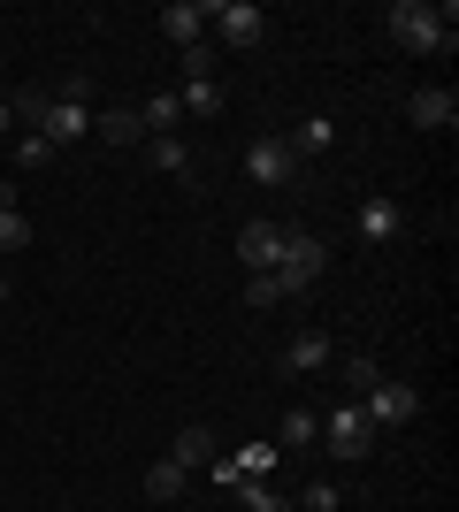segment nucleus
<instances>
[{"mask_svg": "<svg viewBox=\"0 0 459 512\" xmlns=\"http://www.w3.org/2000/svg\"><path fill=\"white\" fill-rule=\"evenodd\" d=\"M459 8H429V0H391L383 8V39L406 46V54H452L459 46Z\"/></svg>", "mask_w": 459, "mask_h": 512, "instance_id": "nucleus-1", "label": "nucleus"}, {"mask_svg": "<svg viewBox=\"0 0 459 512\" xmlns=\"http://www.w3.org/2000/svg\"><path fill=\"white\" fill-rule=\"evenodd\" d=\"M329 268V237L299 230V222H284V260H276V283H284V299H299V291H314Z\"/></svg>", "mask_w": 459, "mask_h": 512, "instance_id": "nucleus-2", "label": "nucleus"}, {"mask_svg": "<svg viewBox=\"0 0 459 512\" xmlns=\"http://www.w3.org/2000/svg\"><path fill=\"white\" fill-rule=\"evenodd\" d=\"M39 138H46V146H85V138H92V107H85V77H77V85H62V92H46Z\"/></svg>", "mask_w": 459, "mask_h": 512, "instance_id": "nucleus-3", "label": "nucleus"}, {"mask_svg": "<svg viewBox=\"0 0 459 512\" xmlns=\"http://www.w3.org/2000/svg\"><path fill=\"white\" fill-rule=\"evenodd\" d=\"M207 31H215L222 46H238V54H253V46L268 39V16L253 8V0H207Z\"/></svg>", "mask_w": 459, "mask_h": 512, "instance_id": "nucleus-4", "label": "nucleus"}, {"mask_svg": "<svg viewBox=\"0 0 459 512\" xmlns=\"http://www.w3.org/2000/svg\"><path fill=\"white\" fill-rule=\"evenodd\" d=\"M352 406L368 413L375 436H383V428H414V421H421V390H414V383H375V390H360Z\"/></svg>", "mask_w": 459, "mask_h": 512, "instance_id": "nucleus-5", "label": "nucleus"}, {"mask_svg": "<svg viewBox=\"0 0 459 512\" xmlns=\"http://www.w3.org/2000/svg\"><path fill=\"white\" fill-rule=\"evenodd\" d=\"M322 444L337 451V459H375V444H383V436H375V421L360 406H329L322 413Z\"/></svg>", "mask_w": 459, "mask_h": 512, "instance_id": "nucleus-6", "label": "nucleus"}, {"mask_svg": "<svg viewBox=\"0 0 459 512\" xmlns=\"http://www.w3.org/2000/svg\"><path fill=\"white\" fill-rule=\"evenodd\" d=\"M245 176H253V184H268V192H284L291 176H299V161H291L284 138H253V146H245Z\"/></svg>", "mask_w": 459, "mask_h": 512, "instance_id": "nucleus-7", "label": "nucleus"}, {"mask_svg": "<svg viewBox=\"0 0 459 512\" xmlns=\"http://www.w3.org/2000/svg\"><path fill=\"white\" fill-rule=\"evenodd\" d=\"M329 360H337V352H329V329H299V337L284 344V360H276V375H284V383H299V375H322Z\"/></svg>", "mask_w": 459, "mask_h": 512, "instance_id": "nucleus-8", "label": "nucleus"}, {"mask_svg": "<svg viewBox=\"0 0 459 512\" xmlns=\"http://www.w3.org/2000/svg\"><path fill=\"white\" fill-rule=\"evenodd\" d=\"M238 260L253 276H276V260H284V222H245L238 230Z\"/></svg>", "mask_w": 459, "mask_h": 512, "instance_id": "nucleus-9", "label": "nucleus"}, {"mask_svg": "<svg viewBox=\"0 0 459 512\" xmlns=\"http://www.w3.org/2000/svg\"><path fill=\"white\" fill-rule=\"evenodd\" d=\"M153 23H161V39H169L176 54H184V46H207V0H169Z\"/></svg>", "mask_w": 459, "mask_h": 512, "instance_id": "nucleus-10", "label": "nucleus"}, {"mask_svg": "<svg viewBox=\"0 0 459 512\" xmlns=\"http://www.w3.org/2000/svg\"><path fill=\"white\" fill-rule=\"evenodd\" d=\"M406 115H414V130H459V92L421 85V92H406Z\"/></svg>", "mask_w": 459, "mask_h": 512, "instance_id": "nucleus-11", "label": "nucleus"}, {"mask_svg": "<svg viewBox=\"0 0 459 512\" xmlns=\"http://www.w3.org/2000/svg\"><path fill=\"white\" fill-rule=\"evenodd\" d=\"M169 459H176V467H184V474H199V467H207V459H222V444H215V428H207V421H192V428H176V444H169Z\"/></svg>", "mask_w": 459, "mask_h": 512, "instance_id": "nucleus-12", "label": "nucleus"}, {"mask_svg": "<svg viewBox=\"0 0 459 512\" xmlns=\"http://www.w3.org/2000/svg\"><path fill=\"white\" fill-rule=\"evenodd\" d=\"M284 146H291V161H322V153L337 146V123H329V115H306V123L284 130Z\"/></svg>", "mask_w": 459, "mask_h": 512, "instance_id": "nucleus-13", "label": "nucleus"}, {"mask_svg": "<svg viewBox=\"0 0 459 512\" xmlns=\"http://www.w3.org/2000/svg\"><path fill=\"white\" fill-rule=\"evenodd\" d=\"M360 237H368V245L406 237V207H398V199H368V207H360Z\"/></svg>", "mask_w": 459, "mask_h": 512, "instance_id": "nucleus-14", "label": "nucleus"}, {"mask_svg": "<svg viewBox=\"0 0 459 512\" xmlns=\"http://www.w3.org/2000/svg\"><path fill=\"white\" fill-rule=\"evenodd\" d=\"M138 123H146V138H176V123H184L176 92H146V100H138Z\"/></svg>", "mask_w": 459, "mask_h": 512, "instance_id": "nucleus-15", "label": "nucleus"}, {"mask_svg": "<svg viewBox=\"0 0 459 512\" xmlns=\"http://www.w3.org/2000/svg\"><path fill=\"white\" fill-rule=\"evenodd\" d=\"M146 161L161 176H184V184H199V169H192V146L184 138H146Z\"/></svg>", "mask_w": 459, "mask_h": 512, "instance_id": "nucleus-16", "label": "nucleus"}, {"mask_svg": "<svg viewBox=\"0 0 459 512\" xmlns=\"http://www.w3.org/2000/svg\"><path fill=\"white\" fill-rule=\"evenodd\" d=\"M306 444H322V413L291 406L284 421H276V451H306Z\"/></svg>", "mask_w": 459, "mask_h": 512, "instance_id": "nucleus-17", "label": "nucleus"}, {"mask_svg": "<svg viewBox=\"0 0 459 512\" xmlns=\"http://www.w3.org/2000/svg\"><path fill=\"white\" fill-rule=\"evenodd\" d=\"M92 138H108V146H138L146 123H138V107H108V115H92Z\"/></svg>", "mask_w": 459, "mask_h": 512, "instance_id": "nucleus-18", "label": "nucleus"}, {"mask_svg": "<svg viewBox=\"0 0 459 512\" xmlns=\"http://www.w3.org/2000/svg\"><path fill=\"white\" fill-rule=\"evenodd\" d=\"M184 490H192V474L176 467V459H153V467H146V497H153V505H176Z\"/></svg>", "mask_w": 459, "mask_h": 512, "instance_id": "nucleus-19", "label": "nucleus"}, {"mask_svg": "<svg viewBox=\"0 0 459 512\" xmlns=\"http://www.w3.org/2000/svg\"><path fill=\"white\" fill-rule=\"evenodd\" d=\"M276 459H284L276 444H238V451H230V474H238V482H268Z\"/></svg>", "mask_w": 459, "mask_h": 512, "instance_id": "nucleus-20", "label": "nucleus"}, {"mask_svg": "<svg viewBox=\"0 0 459 512\" xmlns=\"http://www.w3.org/2000/svg\"><path fill=\"white\" fill-rule=\"evenodd\" d=\"M176 107L207 123V115H222V85H215V77H199V85H176Z\"/></svg>", "mask_w": 459, "mask_h": 512, "instance_id": "nucleus-21", "label": "nucleus"}, {"mask_svg": "<svg viewBox=\"0 0 459 512\" xmlns=\"http://www.w3.org/2000/svg\"><path fill=\"white\" fill-rule=\"evenodd\" d=\"M23 245H31V214H23L16 199H8V207H0V260H8V253H23Z\"/></svg>", "mask_w": 459, "mask_h": 512, "instance_id": "nucleus-22", "label": "nucleus"}, {"mask_svg": "<svg viewBox=\"0 0 459 512\" xmlns=\"http://www.w3.org/2000/svg\"><path fill=\"white\" fill-rule=\"evenodd\" d=\"M230 497H238L245 512H291V497H284V490H268V482H238Z\"/></svg>", "mask_w": 459, "mask_h": 512, "instance_id": "nucleus-23", "label": "nucleus"}, {"mask_svg": "<svg viewBox=\"0 0 459 512\" xmlns=\"http://www.w3.org/2000/svg\"><path fill=\"white\" fill-rule=\"evenodd\" d=\"M245 306H253V314H276V306H291V299H284L276 276H245Z\"/></svg>", "mask_w": 459, "mask_h": 512, "instance_id": "nucleus-24", "label": "nucleus"}, {"mask_svg": "<svg viewBox=\"0 0 459 512\" xmlns=\"http://www.w3.org/2000/svg\"><path fill=\"white\" fill-rule=\"evenodd\" d=\"M291 512H345V490H337V482H314L306 497H291Z\"/></svg>", "mask_w": 459, "mask_h": 512, "instance_id": "nucleus-25", "label": "nucleus"}, {"mask_svg": "<svg viewBox=\"0 0 459 512\" xmlns=\"http://www.w3.org/2000/svg\"><path fill=\"white\" fill-rule=\"evenodd\" d=\"M176 62H184V85H199V77H215V39H207V46H184Z\"/></svg>", "mask_w": 459, "mask_h": 512, "instance_id": "nucleus-26", "label": "nucleus"}, {"mask_svg": "<svg viewBox=\"0 0 459 512\" xmlns=\"http://www.w3.org/2000/svg\"><path fill=\"white\" fill-rule=\"evenodd\" d=\"M46 161H54V146H46L39 130H23L16 138V169H46Z\"/></svg>", "mask_w": 459, "mask_h": 512, "instance_id": "nucleus-27", "label": "nucleus"}, {"mask_svg": "<svg viewBox=\"0 0 459 512\" xmlns=\"http://www.w3.org/2000/svg\"><path fill=\"white\" fill-rule=\"evenodd\" d=\"M345 383H352V390H375L383 375H375V360H368V352H352V360H345Z\"/></svg>", "mask_w": 459, "mask_h": 512, "instance_id": "nucleus-28", "label": "nucleus"}, {"mask_svg": "<svg viewBox=\"0 0 459 512\" xmlns=\"http://www.w3.org/2000/svg\"><path fill=\"white\" fill-rule=\"evenodd\" d=\"M0 138H16V107L0 100Z\"/></svg>", "mask_w": 459, "mask_h": 512, "instance_id": "nucleus-29", "label": "nucleus"}, {"mask_svg": "<svg viewBox=\"0 0 459 512\" xmlns=\"http://www.w3.org/2000/svg\"><path fill=\"white\" fill-rule=\"evenodd\" d=\"M0 207H8V184H0Z\"/></svg>", "mask_w": 459, "mask_h": 512, "instance_id": "nucleus-30", "label": "nucleus"}, {"mask_svg": "<svg viewBox=\"0 0 459 512\" xmlns=\"http://www.w3.org/2000/svg\"><path fill=\"white\" fill-rule=\"evenodd\" d=\"M0 299H8V283H0Z\"/></svg>", "mask_w": 459, "mask_h": 512, "instance_id": "nucleus-31", "label": "nucleus"}, {"mask_svg": "<svg viewBox=\"0 0 459 512\" xmlns=\"http://www.w3.org/2000/svg\"><path fill=\"white\" fill-rule=\"evenodd\" d=\"M0 283H8V276H0Z\"/></svg>", "mask_w": 459, "mask_h": 512, "instance_id": "nucleus-32", "label": "nucleus"}]
</instances>
